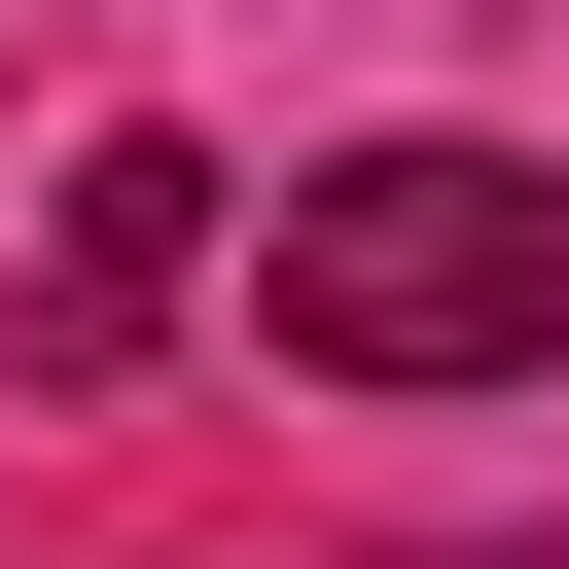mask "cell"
<instances>
[{
    "label": "cell",
    "instance_id": "6da1fadb",
    "mask_svg": "<svg viewBox=\"0 0 569 569\" xmlns=\"http://www.w3.org/2000/svg\"><path fill=\"white\" fill-rule=\"evenodd\" d=\"M249 320H284L320 391H533V356H569V178H533V142H320V178L249 213Z\"/></svg>",
    "mask_w": 569,
    "mask_h": 569
},
{
    "label": "cell",
    "instance_id": "7a4b0ae2",
    "mask_svg": "<svg viewBox=\"0 0 569 569\" xmlns=\"http://www.w3.org/2000/svg\"><path fill=\"white\" fill-rule=\"evenodd\" d=\"M178 284H213V178H178V142H71V213H36V391H142Z\"/></svg>",
    "mask_w": 569,
    "mask_h": 569
}]
</instances>
